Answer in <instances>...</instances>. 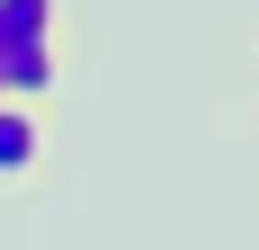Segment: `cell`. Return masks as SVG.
Listing matches in <instances>:
<instances>
[{"mask_svg":"<svg viewBox=\"0 0 259 250\" xmlns=\"http://www.w3.org/2000/svg\"><path fill=\"white\" fill-rule=\"evenodd\" d=\"M54 72V0H0V99H45Z\"/></svg>","mask_w":259,"mask_h":250,"instance_id":"6da1fadb","label":"cell"},{"mask_svg":"<svg viewBox=\"0 0 259 250\" xmlns=\"http://www.w3.org/2000/svg\"><path fill=\"white\" fill-rule=\"evenodd\" d=\"M36 152H45V125L27 99H0V179H27L36 170Z\"/></svg>","mask_w":259,"mask_h":250,"instance_id":"7a4b0ae2","label":"cell"}]
</instances>
